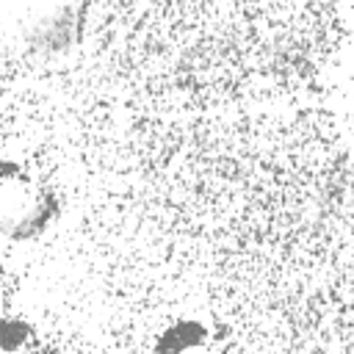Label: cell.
Returning <instances> with one entry per match:
<instances>
[{
  "mask_svg": "<svg viewBox=\"0 0 354 354\" xmlns=\"http://www.w3.org/2000/svg\"><path fill=\"white\" fill-rule=\"evenodd\" d=\"M58 216V202L28 183L22 177H11L3 169V232L11 241H30L39 238Z\"/></svg>",
  "mask_w": 354,
  "mask_h": 354,
  "instance_id": "obj_1",
  "label": "cell"
},
{
  "mask_svg": "<svg viewBox=\"0 0 354 354\" xmlns=\"http://www.w3.org/2000/svg\"><path fill=\"white\" fill-rule=\"evenodd\" d=\"M207 346H210L207 326L196 318H180L158 335L152 354H205Z\"/></svg>",
  "mask_w": 354,
  "mask_h": 354,
  "instance_id": "obj_2",
  "label": "cell"
}]
</instances>
